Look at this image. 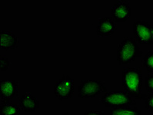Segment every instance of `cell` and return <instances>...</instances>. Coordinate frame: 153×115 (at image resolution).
Wrapping results in <instances>:
<instances>
[{"label":"cell","instance_id":"cell-14","mask_svg":"<svg viewBox=\"0 0 153 115\" xmlns=\"http://www.w3.org/2000/svg\"><path fill=\"white\" fill-rule=\"evenodd\" d=\"M142 66L149 73H153V50L148 52L144 56Z\"/></svg>","mask_w":153,"mask_h":115},{"label":"cell","instance_id":"cell-11","mask_svg":"<svg viewBox=\"0 0 153 115\" xmlns=\"http://www.w3.org/2000/svg\"><path fill=\"white\" fill-rule=\"evenodd\" d=\"M19 38L12 31L2 30L0 32V47L3 50H11L16 49Z\"/></svg>","mask_w":153,"mask_h":115},{"label":"cell","instance_id":"cell-9","mask_svg":"<svg viewBox=\"0 0 153 115\" xmlns=\"http://www.w3.org/2000/svg\"><path fill=\"white\" fill-rule=\"evenodd\" d=\"M117 29L115 21L111 17H104L99 19L96 26V34L100 37L111 36Z\"/></svg>","mask_w":153,"mask_h":115},{"label":"cell","instance_id":"cell-10","mask_svg":"<svg viewBox=\"0 0 153 115\" xmlns=\"http://www.w3.org/2000/svg\"><path fill=\"white\" fill-rule=\"evenodd\" d=\"M19 106L24 112L34 113L39 108V102L38 99L29 92L22 94L19 98Z\"/></svg>","mask_w":153,"mask_h":115},{"label":"cell","instance_id":"cell-13","mask_svg":"<svg viewBox=\"0 0 153 115\" xmlns=\"http://www.w3.org/2000/svg\"><path fill=\"white\" fill-rule=\"evenodd\" d=\"M21 108L12 103L2 104L0 105V115H20Z\"/></svg>","mask_w":153,"mask_h":115},{"label":"cell","instance_id":"cell-5","mask_svg":"<svg viewBox=\"0 0 153 115\" xmlns=\"http://www.w3.org/2000/svg\"><path fill=\"white\" fill-rule=\"evenodd\" d=\"M53 91L55 96L59 101L72 98L75 91L74 80L68 75H63L56 81Z\"/></svg>","mask_w":153,"mask_h":115},{"label":"cell","instance_id":"cell-3","mask_svg":"<svg viewBox=\"0 0 153 115\" xmlns=\"http://www.w3.org/2000/svg\"><path fill=\"white\" fill-rule=\"evenodd\" d=\"M101 102L104 106L111 109L136 105L135 101L125 91H111L105 92L101 97Z\"/></svg>","mask_w":153,"mask_h":115},{"label":"cell","instance_id":"cell-4","mask_svg":"<svg viewBox=\"0 0 153 115\" xmlns=\"http://www.w3.org/2000/svg\"><path fill=\"white\" fill-rule=\"evenodd\" d=\"M107 88L101 80L82 79L78 88V96L80 98H94L102 92H107Z\"/></svg>","mask_w":153,"mask_h":115},{"label":"cell","instance_id":"cell-17","mask_svg":"<svg viewBox=\"0 0 153 115\" xmlns=\"http://www.w3.org/2000/svg\"><path fill=\"white\" fill-rule=\"evenodd\" d=\"M0 62H1V71H7L10 65V61L6 56L0 57Z\"/></svg>","mask_w":153,"mask_h":115},{"label":"cell","instance_id":"cell-18","mask_svg":"<svg viewBox=\"0 0 153 115\" xmlns=\"http://www.w3.org/2000/svg\"><path fill=\"white\" fill-rule=\"evenodd\" d=\"M83 115H105V114L98 110H87L84 112Z\"/></svg>","mask_w":153,"mask_h":115},{"label":"cell","instance_id":"cell-8","mask_svg":"<svg viewBox=\"0 0 153 115\" xmlns=\"http://www.w3.org/2000/svg\"><path fill=\"white\" fill-rule=\"evenodd\" d=\"M111 18L118 23L126 22L131 15V8L127 2L119 1L112 5L110 9Z\"/></svg>","mask_w":153,"mask_h":115},{"label":"cell","instance_id":"cell-12","mask_svg":"<svg viewBox=\"0 0 153 115\" xmlns=\"http://www.w3.org/2000/svg\"><path fill=\"white\" fill-rule=\"evenodd\" d=\"M110 115H142V112L136 106L126 107L112 109Z\"/></svg>","mask_w":153,"mask_h":115},{"label":"cell","instance_id":"cell-1","mask_svg":"<svg viewBox=\"0 0 153 115\" xmlns=\"http://www.w3.org/2000/svg\"><path fill=\"white\" fill-rule=\"evenodd\" d=\"M123 86L124 91L131 97L144 100L146 94L142 93V72L136 68H126L122 72Z\"/></svg>","mask_w":153,"mask_h":115},{"label":"cell","instance_id":"cell-6","mask_svg":"<svg viewBox=\"0 0 153 115\" xmlns=\"http://www.w3.org/2000/svg\"><path fill=\"white\" fill-rule=\"evenodd\" d=\"M134 38L141 45H153L152 39V25L144 21H138L133 24Z\"/></svg>","mask_w":153,"mask_h":115},{"label":"cell","instance_id":"cell-19","mask_svg":"<svg viewBox=\"0 0 153 115\" xmlns=\"http://www.w3.org/2000/svg\"><path fill=\"white\" fill-rule=\"evenodd\" d=\"M61 115H73V114H70V113H68V112H65V113H63L62 114H61Z\"/></svg>","mask_w":153,"mask_h":115},{"label":"cell","instance_id":"cell-15","mask_svg":"<svg viewBox=\"0 0 153 115\" xmlns=\"http://www.w3.org/2000/svg\"><path fill=\"white\" fill-rule=\"evenodd\" d=\"M145 87L149 94H153V73L150 74L145 79Z\"/></svg>","mask_w":153,"mask_h":115},{"label":"cell","instance_id":"cell-16","mask_svg":"<svg viewBox=\"0 0 153 115\" xmlns=\"http://www.w3.org/2000/svg\"><path fill=\"white\" fill-rule=\"evenodd\" d=\"M144 101L146 109L153 113V94H146V97L144 99Z\"/></svg>","mask_w":153,"mask_h":115},{"label":"cell","instance_id":"cell-7","mask_svg":"<svg viewBox=\"0 0 153 115\" xmlns=\"http://www.w3.org/2000/svg\"><path fill=\"white\" fill-rule=\"evenodd\" d=\"M19 94V84L16 80L1 79L0 81V101L2 104L9 101L16 97Z\"/></svg>","mask_w":153,"mask_h":115},{"label":"cell","instance_id":"cell-2","mask_svg":"<svg viewBox=\"0 0 153 115\" xmlns=\"http://www.w3.org/2000/svg\"><path fill=\"white\" fill-rule=\"evenodd\" d=\"M142 55L136 40L133 37H125L117 45L116 61L120 65H126L136 61Z\"/></svg>","mask_w":153,"mask_h":115},{"label":"cell","instance_id":"cell-20","mask_svg":"<svg viewBox=\"0 0 153 115\" xmlns=\"http://www.w3.org/2000/svg\"><path fill=\"white\" fill-rule=\"evenodd\" d=\"M152 42H153V25H152Z\"/></svg>","mask_w":153,"mask_h":115}]
</instances>
